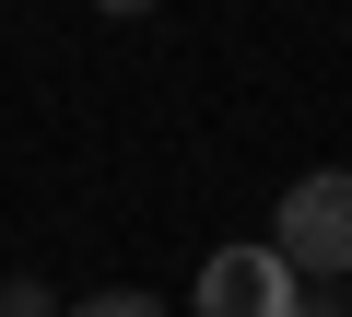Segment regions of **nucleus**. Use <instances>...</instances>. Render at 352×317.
<instances>
[{"label":"nucleus","instance_id":"2","mask_svg":"<svg viewBox=\"0 0 352 317\" xmlns=\"http://www.w3.org/2000/svg\"><path fill=\"white\" fill-rule=\"evenodd\" d=\"M294 259L258 235V247H212V270H200V317H294Z\"/></svg>","mask_w":352,"mask_h":317},{"label":"nucleus","instance_id":"4","mask_svg":"<svg viewBox=\"0 0 352 317\" xmlns=\"http://www.w3.org/2000/svg\"><path fill=\"white\" fill-rule=\"evenodd\" d=\"M0 317H59V294H47V282H24V270H12V282H0Z\"/></svg>","mask_w":352,"mask_h":317},{"label":"nucleus","instance_id":"6","mask_svg":"<svg viewBox=\"0 0 352 317\" xmlns=\"http://www.w3.org/2000/svg\"><path fill=\"white\" fill-rule=\"evenodd\" d=\"M94 12H118V24H129V12H153V0H94Z\"/></svg>","mask_w":352,"mask_h":317},{"label":"nucleus","instance_id":"1","mask_svg":"<svg viewBox=\"0 0 352 317\" xmlns=\"http://www.w3.org/2000/svg\"><path fill=\"white\" fill-rule=\"evenodd\" d=\"M270 247L294 259V282H352V177L340 165L294 177L282 212H270Z\"/></svg>","mask_w":352,"mask_h":317},{"label":"nucleus","instance_id":"5","mask_svg":"<svg viewBox=\"0 0 352 317\" xmlns=\"http://www.w3.org/2000/svg\"><path fill=\"white\" fill-rule=\"evenodd\" d=\"M294 317H352V294H317V282H305V294H294Z\"/></svg>","mask_w":352,"mask_h":317},{"label":"nucleus","instance_id":"3","mask_svg":"<svg viewBox=\"0 0 352 317\" xmlns=\"http://www.w3.org/2000/svg\"><path fill=\"white\" fill-rule=\"evenodd\" d=\"M59 317H164V294H141V282H118V294H82V305H59Z\"/></svg>","mask_w":352,"mask_h":317}]
</instances>
